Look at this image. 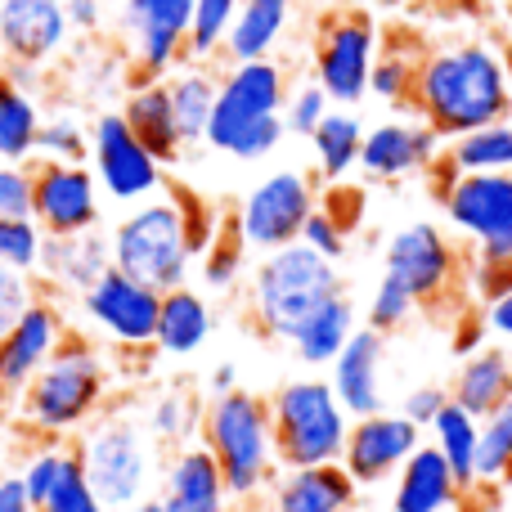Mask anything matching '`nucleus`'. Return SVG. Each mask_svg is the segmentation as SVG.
Instances as JSON below:
<instances>
[{"label":"nucleus","instance_id":"nucleus-16","mask_svg":"<svg viewBox=\"0 0 512 512\" xmlns=\"http://www.w3.org/2000/svg\"><path fill=\"white\" fill-rule=\"evenodd\" d=\"M32 221L50 239L95 234L104 221V189L95 171L72 162H36L32 167Z\"/></svg>","mask_w":512,"mask_h":512},{"label":"nucleus","instance_id":"nucleus-32","mask_svg":"<svg viewBox=\"0 0 512 512\" xmlns=\"http://www.w3.org/2000/svg\"><path fill=\"white\" fill-rule=\"evenodd\" d=\"M167 90H171V108H176V126L185 149L189 144H207L216 90H221V77L212 72V63H180L167 77Z\"/></svg>","mask_w":512,"mask_h":512},{"label":"nucleus","instance_id":"nucleus-60","mask_svg":"<svg viewBox=\"0 0 512 512\" xmlns=\"http://www.w3.org/2000/svg\"><path fill=\"white\" fill-rule=\"evenodd\" d=\"M0 5H5V0H0Z\"/></svg>","mask_w":512,"mask_h":512},{"label":"nucleus","instance_id":"nucleus-48","mask_svg":"<svg viewBox=\"0 0 512 512\" xmlns=\"http://www.w3.org/2000/svg\"><path fill=\"white\" fill-rule=\"evenodd\" d=\"M32 167L36 162H0V221H32Z\"/></svg>","mask_w":512,"mask_h":512},{"label":"nucleus","instance_id":"nucleus-57","mask_svg":"<svg viewBox=\"0 0 512 512\" xmlns=\"http://www.w3.org/2000/svg\"><path fill=\"white\" fill-rule=\"evenodd\" d=\"M9 436H14V400L0 391V459H5V450H9Z\"/></svg>","mask_w":512,"mask_h":512},{"label":"nucleus","instance_id":"nucleus-1","mask_svg":"<svg viewBox=\"0 0 512 512\" xmlns=\"http://www.w3.org/2000/svg\"><path fill=\"white\" fill-rule=\"evenodd\" d=\"M414 113L445 144L512 117V68L486 41L436 45L418 63Z\"/></svg>","mask_w":512,"mask_h":512},{"label":"nucleus","instance_id":"nucleus-59","mask_svg":"<svg viewBox=\"0 0 512 512\" xmlns=\"http://www.w3.org/2000/svg\"><path fill=\"white\" fill-rule=\"evenodd\" d=\"M504 486H512V468H508V477H504Z\"/></svg>","mask_w":512,"mask_h":512},{"label":"nucleus","instance_id":"nucleus-7","mask_svg":"<svg viewBox=\"0 0 512 512\" xmlns=\"http://www.w3.org/2000/svg\"><path fill=\"white\" fill-rule=\"evenodd\" d=\"M441 180V207L445 221L472 243L477 252V283H486L490 274H504V288H512V171H481V176H459L445 167V158L436 162Z\"/></svg>","mask_w":512,"mask_h":512},{"label":"nucleus","instance_id":"nucleus-14","mask_svg":"<svg viewBox=\"0 0 512 512\" xmlns=\"http://www.w3.org/2000/svg\"><path fill=\"white\" fill-rule=\"evenodd\" d=\"M189 18L194 0H122V36L131 54V81H167L189 63Z\"/></svg>","mask_w":512,"mask_h":512},{"label":"nucleus","instance_id":"nucleus-42","mask_svg":"<svg viewBox=\"0 0 512 512\" xmlns=\"http://www.w3.org/2000/svg\"><path fill=\"white\" fill-rule=\"evenodd\" d=\"M418 63L423 59H414L405 50H382L378 63H373L369 95L391 108H409L414 104V86H418Z\"/></svg>","mask_w":512,"mask_h":512},{"label":"nucleus","instance_id":"nucleus-9","mask_svg":"<svg viewBox=\"0 0 512 512\" xmlns=\"http://www.w3.org/2000/svg\"><path fill=\"white\" fill-rule=\"evenodd\" d=\"M315 207H319L315 176L283 167V171L261 176L248 194L239 198L234 225H239L248 252L265 256V252H279V248L301 243V230H306V221L315 216Z\"/></svg>","mask_w":512,"mask_h":512},{"label":"nucleus","instance_id":"nucleus-39","mask_svg":"<svg viewBox=\"0 0 512 512\" xmlns=\"http://www.w3.org/2000/svg\"><path fill=\"white\" fill-rule=\"evenodd\" d=\"M36 162H72L86 167L90 162V126L77 113H54L41 122L36 135Z\"/></svg>","mask_w":512,"mask_h":512},{"label":"nucleus","instance_id":"nucleus-45","mask_svg":"<svg viewBox=\"0 0 512 512\" xmlns=\"http://www.w3.org/2000/svg\"><path fill=\"white\" fill-rule=\"evenodd\" d=\"M41 512H108V504L95 495V486H90V477H86L77 454H68L59 486L50 490V499L41 504Z\"/></svg>","mask_w":512,"mask_h":512},{"label":"nucleus","instance_id":"nucleus-54","mask_svg":"<svg viewBox=\"0 0 512 512\" xmlns=\"http://www.w3.org/2000/svg\"><path fill=\"white\" fill-rule=\"evenodd\" d=\"M486 328L495 337H504V342H512V288L486 301Z\"/></svg>","mask_w":512,"mask_h":512},{"label":"nucleus","instance_id":"nucleus-58","mask_svg":"<svg viewBox=\"0 0 512 512\" xmlns=\"http://www.w3.org/2000/svg\"><path fill=\"white\" fill-rule=\"evenodd\" d=\"M122 512H167L158 504V499H144V504H135V508H122Z\"/></svg>","mask_w":512,"mask_h":512},{"label":"nucleus","instance_id":"nucleus-51","mask_svg":"<svg viewBox=\"0 0 512 512\" xmlns=\"http://www.w3.org/2000/svg\"><path fill=\"white\" fill-rule=\"evenodd\" d=\"M319 212H328L346 234H355L360 230V221H364V189L337 180V185H328V194L319 198Z\"/></svg>","mask_w":512,"mask_h":512},{"label":"nucleus","instance_id":"nucleus-52","mask_svg":"<svg viewBox=\"0 0 512 512\" xmlns=\"http://www.w3.org/2000/svg\"><path fill=\"white\" fill-rule=\"evenodd\" d=\"M346 239H351V234H346L328 212H319V207H315V216L306 221V230H301V243H306V248H315L319 256H328V261H342V256H346Z\"/></svg>","mask_w":512,"mask_h":512},{"label":"nucleus","instance_id":"nucleus-19","mask_svg":"<svg viewBox=\"0 0 512 512\" xmlns=\"http://www.w3.org/2000/svg\"><path fill=\"white\" fill-rule=\"evenodd\" d=\"M445 158V140L423 117H387V122L364 131L360 171L378 185H396L418 171H432Z\"/></svg>","mask_w":512,"mask_h":512},{"label":"nucleus","instance_id":"nucleus-36","mask_svg":"<svg viewBox=\"0 0 512 512\" xmlns=\"http://www.w3.org/2000/svg\"><path fill=\"white\" fill-rule=\"evenodd\" d=\"M445 167L459 176H481V171H512V117L495 126H481L472 135L445 144Z\"/></svg>","mask_w":512,"mask_h":512},{"label":"nucleus","instance_id":"nucleus-10","mask_svg":"<svg viewBox=\"0 0 512 512\" xmlns=\"http://www.w3.org/2000/svg\"><path fill=\"white\" fill-rule=\"evenodd\" d=\"M77 315L90 328V337L117 346V351H149L158 342V315H162V292L149 283L122 274L108 265L95 283L77 297Z\"/></svg>","mask_w":512,"mask_h":512},{"label":"nucleus","instance_id":"nucleus-23","mask_svg":"<svg viewBox=\"0 0 512 512\" xmlns=\"http://www.w3.org/2000/svg\"><path fill=\"white\" fill-rule=\"evenodd\" d=\"M270 512H355L360 504V486L342 463H324V468H283L274 486L265 490Z\"/></svg>","mask_w":512,"mask_h":512},{"label":"nucleus","instance_id":"nucleus-25","mask_svg":"<svg viewBox=\"0 0 512 512\" xmlns=\"http://www.w3.org/2000/svg\"><path fill=\"white\" fill-rule=\"evenodd\" d=\"M117 113L126 117V126L140 135V144L162 162V167H176L180 153H185V140H180L167 81H131V90H126Z\"/></svg>","mask_w":512,"mask_h":512},{"label":"nucleus","instance_id":"nucleus-3","mask_svg":"<svg viewBox=\"0 0 512 512\" xmlns=\"http://www.w3.org/2000/svg\"><path fill=\"white\" fill-rule=\"evenodd\" d=\"M72 454L81 459L90 486L108 504V512L135 508L158 495L162 463H167V450L153 441L144 414H135L131 405H108L72 441Z\"/></svg>","mask_w":512,"mask_h":512},{"label":"nucleus","instance_id":"nucleus-24","mask_svg":"<svg viewBox=\"0 0 512 512\" xmlns=\"http://www.w3.org/2000/svg\"><path fill=\"white\" fill-rule=\"evenodd\" d=\"M108 265H113V252H108V239H99V230L77 234V239H50L45 234L36 283L45 288V297H63V292L81 297Z\"/></svg>","mask_w":512,"mask_h":512},{"label":"nucleus","instance_id":"nucleus-33","mask_svg":"<svg viewBox=\"0 0 512 512\" xmlns=\"http://www.w3.org/2000/svg\"><path fill=\"white\" fill-rule=\"evenodd\" d=\"M364 131L369 126L351 113V108H333V113L319 122V131L310 135V149H315V167L324 185H337L351 171H360V149H364Z\"/></svg>","mask_w":512,"mask_h":512},{"label":"nucleus","instance_id":"nucleus-27","mask_svg":"<svg viewBox=\"0 0 512 512\" xmlns=\"http://www.w3.org/2000/svg\"><path fill=\"white\" fill-rule=\"evenodd\" d=\"M216 333V310L198 288H171L162 292V315H158V342L153 351L171 355V360H189L198 355Z\"/></svg>","mask_w":512,"mask_h":512},{"label":"nucleus","instance_id":"nucleus-20","mask_svg":"<svg viewBox=\"0 0 512 512\" xmlns=\"http://www.w3.org/2000/svg\"><path fill=\"white\" fill-rule=\"evenodd\" d=\"M72 23L63 0H5L0 5V59L45 68L68 45Z\"/></svg>","mask_w":512,"mask_h":512},{"label":"nucleus","instance_id":"nucleus-15","mask_svg":"<svg viewBox=\"0 0 512 512\" xmlns=\"http://www.w3.org/2000/svg\"><path fill=\"white\" fill-rule=\"evenodd\" d=\"M382 274L396 279L418 306H436L459 283L463 261H459V248L445 239L441 225L414 221V225H400L387 239V248H382Z\"/></svg>","mask_w":512,"mask_h":512},{"label":"nucleus","instance_id":"nucleus-38","mask_svg":"<svg viewBox=\"0 0 512 512\" xmlns=\"http://www.w3.org/2000/svg\"><path fill=\"white\" fill-rule=\"evenodd\" d=\"M243 261H248V243H243L239 225H234V212H225V225L216 234V243L198 256V279L212 292H230L234 283L243 279Z\"/></svg>","mask_w":512,"mask_h":512},{"label":"nucleus","instance_id":"nucleus-50","mask_svg":"<svg viewBox=\"0 0 512 512\" xmlns=\"http://www.w3.org/2000/svg\"><path fill=\"white\" fill-rule=\"evenodd\" d=\"M445 405H450V387H441V382H418V387L405 391V400H400V414L427 432V427L441 418Z\"/></svg>","mask_w":512,"mask_h":512},{"label":"nucleus","instance_id":"nucleus-49","mask_svg":"<svg viewBox=\"0 0 512 512\" xmlns=\"http://www.w3.org/2000/svg\"><path fill=\"white\" fill-rule=\"evenodd\" d=\"M41 297V283L36 274H23V270H9L0 265V337L18 324V319L32 310V301Z\"/></svg>","mask_w":512,"mask_h":512},{"label":"nucleus","instance_id":"nucleus-43","mask_svg":"<svg viewBox=\"0 0 512 512\" xmlns=\"http://www.w3.org/2000/svg\"><path fill=\"white\" fill-rule=\"evenodd\" d=\"M167 194H171V203H176V212H180V225H185L189 248H194V256H203L216 243V234H221L225 212H216L203 194H194V189H185V185L167 189Z\"/></svg>","mask_w":512,"mask_h":512},{"label":"nucleus","instance_id":"nucleus-21","mask_svg":"<svg viewBox=\"0 0 512 512\" xmlns=\"http://www.w3.org/2000/svg\"><path fill=\"white\" fill-rule=\"evenodd\" d=\"M328 382L351 418L382 414L387 409V337L360 324L351 342L342 346V355L328 364Z\"/></svg>","mask_w":512,"mask_h":512},{"label":"nucleus","instance_id":"nucleus-18","mask_svg":"<svg viewBox=\"0 0 512 512\" xmlns=\"http://www.w3.org/2000/svg\"><path fill=\"white\" fill-rule=\"evenodd\" d=\"M68 310L59 306V297H36L32 310L0 337V391L9 400H18L27 391V382L54 360V351L68 337Z\"/></svg>","mask_w":512,"mask_h":512},{"label":"nucleus","instance_id":"nucleus-13","mask_svg":"<svg viewBox=\"0 0 512 512\" xmlns=\"http://www.w3.org/2000/svg\"><path fill=\"white\" fill-rule=\"evenodd\" d=\"M288 68L279 59H256V63H230L221 72V90H216L212 126H207V149L230 153L248 126L283 117L288 104Z\"/></svg>","mask_w":512,"mask_h":512},{"label":"nucleus","instance_id":"nucleus-17","mask_svg":"<svg viewBox=\"0 0 512 512\" xmlns=\"http://www.w3.org/2000/svg\"><path fill=\"white\" fill-rule=\"evenodd\" d=\"M423 450V427L409 423L400 409H382V414L355 418L351 436L342 450V468L351 472V481L360 490L382 486L409 463V454Z\"/></svg>","mask_w":512,"mask_h":512},{"label":"nucleus","instance_id":"nucleus-46","mask_svg":"<svg viewBox=\"0 0 512 512\" xmlns=\"http://www.w3.org/2000/svg\"><path fill=\"white\" fill-rule=\"evenodd\" d=\"M328 113H333V99H328L324 86L310 77V81H301V86L288 90V104H283V126H288V135H306V140H310Z\"/></svg>","mask_w":512,"mask_h":512},{"label":"nucleus","instance_id":"nucleus-47","mask_svg":"<svg viewBox=\"0 0 512 512\" xmlns=\"http://www.w3.org/2000/svg\"><path fill=\"white\" fill-rule=\"evenodd\" d=\"M41 243H45V234L36 221H0V265H9V270L36 274Z\"/></svg>","mask_w":512,"mask_h":512},{"label":"nucleus","instance_id":"nucleus-4","mask_svg":"<svg viewBox=\"0 0 512 512\" xmlns=\"http://www.w3.org/2000/svg\"><path fill=\"white\" fill-rule=\"evenodd\" d=\"M198 445L212 450L221 463L225 486L239 504H252L279 477V450H274V423H270V400L256 391L239 387L225 396H207L203 409V432Z\"/></svg>","mask_w":512,"mask_h":512},{"label":"nucleus","instance_id":"nucleus-34","mask_svg":"<svg viewBox=\"0 0 512 512\" xmlns=\"http://www.w3.org/2000/svg\"><path fill=\"white\" fill-rule=\"evenodd\" d=\"M41 104L0 68V162H36V135H41Z\"/></svg>","mask_w":512,"mask_h":512},{"label":"nucleus","instance_id":"nucleus-26","mask_svg":"<svg viewBox=\"0 0 512 512\" xmlns=\"http://www.w3.org/2000/svg\"><path fill=\"white\" fill-rule=\"evenodd\" d=\"M459 499H463V486L454 481L445 454L423 441V450L409 454V463L396 472L391 512H454Z\"/></svg>","mask_w":512,"mask_h":512},{"label":"nucleus","instance_id":"nucleus-41","mask_svg":"<svg viewBox=\"0 0 512 512\" xmlns=\"http://www.w3.org/2000/svg\"><path fill=\"white\" fill-rule=\"evenodd\" d=\"M68 454H72V445L32 441V445L23 450V459H18V481H23V490H27V499L36 504V512H41V504L50 499V490L59 486Z\"/></svg>","mask_w":512,"mask_h":512},{"label":"nucleus","instance_id":"nucleus-35","mask_svg":"<svg viewBox=\"0 0 512 512\" xmlns=\"http://www.w3.org/2000/svg\"><path fill=\"white\" fill-rule=\"evenodd\" d=\"M432 445L445 454V463H450L454 481L463 486V495L468 490H477V454H481V418H472L468 409H459L450 400V405L441 409V418H436L432 427Z\"/></svg>","mask_w":512,"mask_h":512},{"label":"nucleus","instance_id":"nucleus-40","mask_svg":"<svg viewBox=\"0 0 512 512\" xmlns=\"http://www.w3.org/2000/svg\"><path fill=\"white\" fill-rule=\"evenodd\" d=\"M508 468H512V396L481 423L477 486H504Z\"/></svg>","mask_w":512,"mask_h":512},{"label":"nucleus","instance_id":"nucleus-11","mask_svg":"<svg viewBox=\"0 0 512 512\" xmlns=\"http://www.w3.org/2000/svg\"><path fill=\"white\" fill-rule=\"evenodd\" d=\"M378 54H382V36L373 14L337 9L333 18H324L310 68H315V81L324 86V95L333 99V108H355L360 99H369V77Z\"/></svg>","mask_w":512,"mask_h":512},{"label":"nucleus","instance_id":"nucleus-44","mask_svg":"<svg viewBox=\"0 0 512 512\" xmlns=\"http://www.w3.org/2000/svg\"><path fill=\"white\" fill-rule=\"evenodd\" d=\"M418 310H423V306H418V301L409 297L396 279H387V274H382L378 288H373V297H369V310H364V324L378 328L382 337H391V333H400V328H405Z\"/></svg>","mask_w":512,"mask_h":512},{"label":"nucleus","instance_id":"nucleus-30","mask_svg":"<svg viewBox=\"0 0 512 512\" xmlns=\"http://www.w3.org/2000/svg\"><path fill=\"white\" fill-rule=\"evenodd\" d=\"M203 409H207V400L198 396L189 382H171V387L149 396V405H144V427L153 432V441H158L162 450L176 454V450H185V445H198Z\"/></svg>","mask_w":512,"mask_h":512},{"label":"nucleus","instance_id":"nucleus-29","mask_svg":"<svg viewBox=\"0 0 512 512\" xmlns=\"http://www.w3.org/2000/svg\"><path fill=\"white\" fill-rule=\"evenodd\" d=\"M288 27H292V0H243L239 18L230 27V41H225V59L230 63L274 59Z\"/></svg>","mask_w":512,"mask_h":512},{"label":"nucleus","instance_id":"nucleus-31","mask_svg":"<svg viewBox=\"0 0 512 512\" xmlns=\"http://www.w3.org/2000/svg\"><path fill=\"white\" fill-rule=\"evenodd\" d=\"M355 328H360V319H355V301L346 297V292H337L333 301H324V306L297 328V337H292L288 346L306 369H328V364L342 355V346L355 337Z\"/></svg>","mask_w":512,"mask_h":512},{"label":"nucleus","instance_id":"nucleus-5","mask_svg":"<svg viewBox=\"0 0 512 512\" xmlns=\"http://www.w3.org/2000/svg\"><path fill=\"white\" fill-rule=\"evenodd\" d=\"M342 288V274L337 261L319 256L306 243H292V248L265 252L252 265L248 279V315L256 324V333L270 337V342H292L297 328L315 315L324 301H333Z\"/></svg>","mask_w":512,"mask_h":512},{"label":"nucleus","instance_id":"nucleus-53","mask_svg":"<svg viewBox=\"0 0 512 512\" xmlns=\"http://www.w3.org/2000/svg\"><path fill=\"white\" fill-rule=\"evenodd\" d=\"M72 32H99L104 27V0H63Z\"/></svg>","mask_w":512,"mask_h":512},{"label":"nucleus","instance_id":"nucleus-12","mask_svg":"<svg viewBox=\"0 0 512 512\" xmlns=\"http://www.w3.org/2000/svg\"><path fill=\"white\" fill-rule=\"evenodd\" d=\"M90 171H95L104 198L126 207L153 203L167 194V167L140 144L122 113H99L90 122Z\"/></svg>","mask_w":512,"mask_h":512},{"label":"nucleus","instance_id":"nucleus-56","mask_svg":"<svg viewBox=\"0 0 512 512\" xmlns=\"http://www.w3.org/2000/svg\"><path fill=\"white\" fill-rule=\"evenodd\" d=\"M225 391H239V364H216L212 382H207V396H225Z\"/></svg>","mask_w":512,"mask_h":512},{"label":"nucleus","instance_id":"nucleus-8","mask_svg":"<svg viewBox=\"0 0 512 512\" xmlns=\"http://www.w3.org/2000/svg\"><path fill=\"white\" fill-rule=\"evenodd\" d=\"M108 252H113L117 270L149 283L158 292L185 288L198 261L185 239V225H180L171 194L140 203V207H126V216L108 230Z\"/></svg>","mask_w":512,"mask_h":512},{"label":"nucleus","instance_id":"nucleus-22","mask_svg":"<svg viewBox=\"0 0 512 512\" xmlns=\"http://www.w3.org/2000/svg\"><path fill=\"white\" fill-rule=\"evenodd\" d=\"M153 499L167 512H234V504H239L225 486L221 463L203 445H185V450L167 454Z\"/></svg>","mask_w":512,"mask_h":512},{"label":"nucleus","instance_id":"nucleus-55","mask_svg":"<svg viewBox=\"0 0 512 512\" xmlns=\"http://www.w3.org/2000/svg\"><path fill=\"white\" fill-rule=\"evenodd\" d=\"M0 512H36L23 481H18V472H0Z\"/></svg>","mask_w":512,"mask_h":512},{"label":"nucleus","instance_id":"nucleus-28","mask_svg":"<svg viewBox=\"0 0 512 512\" xmlns=\"http://www.w3.org/2000/svg\"><path fill=\"white\" fill-rule=\"evenodd\" d=\"M512 396V355L504 346H477L468 360L459 364L450 382V400L459 409H468L472 418L486 423L499 405Z\"/></svg>","mask_w":512,"mask_h":512},{"label":"nucleus","instance_id":"nucleus-2","mask_svg":"<svg viewBox=\"0 0 512 512\" xmlns=\"http://www.w3.org/2000/svg\"><path fill=\"white\" fill-rule=\"evenodd\" d=\"M113 405V364L95 337L68 333L54 360L14 400V427L27 441L68 445Z\"/></svg>","mask_w":512,"mask_h":512},{"label":"nucleus","instance_id":"nucleus-6","mask_svg":"<svg viewBox=\"0 0 512 512\" xmlns=\"http://www.w3.org/2000/svg\"><path fill=\"white\" fill-rule=\"evenodd\" d=\"M270 423L279 468H324L342 463L355 418L342 409L328 378H292L270 391Z\"/></svg>","mask_w":512,"mask_h":512},{"label":"nucleus","instance_id":"nucleus-37","mask_svg":"<svg viewBox=\"0 0 512 512\" xmlns=\"http://www.w3.org/2000/svg\"><path fill=\"white\" fill-rule=\"evenodd\" d=\"M243 0H194V18H189V63H212L225 59V41H230V27L239 18Z\"/></svg>","mask_w":512,"mask_h":512}]
</instances>
